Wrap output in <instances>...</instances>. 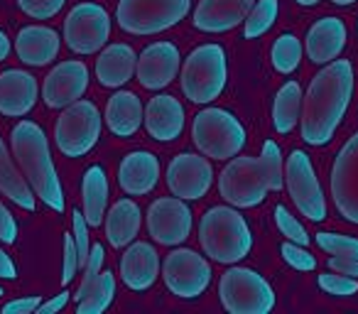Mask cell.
<instances>
[{"label": "cell", "instance_id": "43", "mask_svg": "<svg viewBox=\"0 0 358 314\" xmlns=\"http://www.w3.org/2000/svg\"><path fill=\"white\" fill-rule=\"evenodd\" d=\"M0 241L8 245L17 241V221L3 201H0Z\"/></svg>", "mask_w": 358, "mask_h": 314}, {"label": "cell", "instance_id": "51", "mask_svg": "<svg viewBox=\"0 0 358 314\" xmlns=\"http://www.w3.org/2000/svg\"><path fill=\"white\" fill-rule=\"evenodd\" d=\"M3 294H6V290H3V285H0V297H3Z\"/></svg>", "mask_w": 358, "mask_h": 314}, {"label": "cell", "instance_id": "4", "mask_svg": "<svg viewBox=\"0 0 358 314\" xmlns=\"http://www.w3.org/2000/svg\"><path fill=\"white\" fill-rule=\"evenodd\" d=\"M229 79V62L221 45H201L187 57L182 69V91L192 104H211Z\"/></svg>", "mask_w": 358, "mask_h": 314}, {"label": "cell", "instance_id": "13", "mask_svg": "<svg viewBox=\"0 0 358 314\" xmlns=\"http://www.w3.org/2000/svg\"><path fill=\"white\" fill-rule=\"evenodd\" d=\"M331 197L338 214L351 224H358V133L336 155L331 170Z\"/></svg>", "mask_w": 358, "mask_h": 314}, {"label": "cell", "instance_id": "37", "mask_svg": "<svg viewBox=\"0 0 358 314\" xmlns=\"http://www.w3.org/2000/svg\"><path fill=\"white\" fill-rule=\"evenodd\" d=\"M319 287L329 294H336V297H351V294L358 292V280L331 270V273L319 275Z\"/></svg>", "mask_w": 358, "mask_h": 314}, {"label": "cell", "instance_id": "26", "mask_svg": "<svg viewBox=\"0 0 358 314\" xmlns=\"http://www.w3.org/2000/svg\"><path fill=\"white\" fill-rule=\"evenodd\" d=\"M145 120V108L133 91H118L110 96L106 106V123L120 138H130L140 130V123Z\"/></svg>", "mask_w": 358, "mask_h": 314}, {"label": "cell", "instance_id": "44", "mask_svg": "<svg viewBox=\"0 0 358 314\" xmlns=\"http://www.w3.org/2000/svg\"><path fill=\"white\" fill-rule=\"evenodd\" d=\"M42 304V297L32 294V297H22V299H13L3 307V314H30V312H37Z\"/></svg>", "mask_w": 358, "mask_h": 314}, {"label": "cell", "instance_id": "30", "mask_svg": "<svg viewBox=\"0 0 358 314\" xmlns=\"http://www.w3.org/2000/svg\"><path fill=\"white\" fill-rule=\"evenodd\" d=\"M115 297V278L110 270H101L91 285L76 297V312L79 314H101L110 307Z\"/></svg>", "mask_w": 358, "mask_h": 314}, {"label": "cell", "instance_id": "8", "mask_svg": "<svg viewBox=\"0 0 358 314\" xmlns=\"http://www.w3.org/2000/svg\"><path fill=\"white\" fill-rule=\"evenodd\" d=\"M101 138V113L91 101L79 99L66 106L62 118L57 120L55 140L57 148L66 157H84Z\"/></svg>", "mask_w": 358, "mask_h": 314}, {"label": "cell", "instance_id": "24", "mask_svg": "<svg viewBox=\"0 0 358 314\" xmlns=\"http://www.w3.org/2000/svg\"><path fill=\"white\" fill-rule=\"evenodd\" d=\"M59 35L52 27L45 25H30L22 27L15 40V52L25 64L30 66H47L59 55Z\"/></svg>", "mask_w": 358, "mask_h": 314}, {"label": "cell", "instance_id": "41", "mask_svg": "<svg viewBox=\"0 0 358 314\" xmlns=\"http://www.w3.org/2000/svg\"><path fill=\"white\" fill-rule=\"evenodd\" d=\"M103 260H106V250H103V245H91V253H89V260H86V265H84V280H81V285H79V290H76V294L74 297H79L81 292H84L86 287L91 285V280L96 278V275L101 273V265H103Z\"/></svg>", "mask_w": 358, "mask_h": 314}, {"label": "cell", "instance_id": "49", "mask_svg": "<svg viewBox=\"0 0 358 314\" xmlns=\"http://www.w3.org/2000/svg\"><path fill=\"white\" fill-rule=\"evenodd\" d=\"M299 6H304V8H309V6H317L319 0H297Z\"/></svg>", "mask_w": 358, "mask_h": 314}, {"label": "cell", "instance_id": "34", "mask_svg": "<svg viewBox=\"0 0 358 314\" xmlns=\"http://www.w3.org/2000/svg\"><path fill=\"white\" fill-rule=\"evenodd\" d=\"M260 167L265 172V180H268L270 192H280L285 182V167H282V150L278 143L268 140L263 145V155H260Z\"/></svg>", "mask_w": 358, "mask_h": 314}, {"label": "cell", "instance_id": "32", "mask_svg": "<svg viewBox=\"0 0 358 314\" xmlns=\"http://www.w3.org/2000/svg\"><path fill=\"white\" fill-rule=\"evenodd\" d=\"M278 0H258L253 10L248 13V17H245V37L253 40V37L265 35L278 20Z\"/></svg>", "mask_w": 358, "mask_h": 314}, {"label": "cell", "instance_id": "10", "mask_svg": "<svg viewBox=\"0 0 358 314\" xmlns=\"http://www.w3.org/2000/svg\"><path fill=\"white\" fill-rule=\"evenodd\" d=\"M285 182H287V192L297 204L299 214L307 216L314 224L327 219V199H324L322 185H319L307 152L294 150L289 155L287 165H285Z\"/></svg>", "mask_w": 358, "mask_h": 314}, {"label": "cell", "instance_id": "3", "mask_svg": "<svg viewBox=\"0 0 358 314\" xmlns=\"http://www.w3.org/2000/svg\"><path fill=\"white\" fill-rule=\"evenodd\" d=\"M199 241L211 260L226 265L243 260L253 248V234L248 224L238 209L231 206H214L206 211L199 224Z\"/></svg>", "mask_w": 358, "mask_h": 314}, {"label": "cell", "instance_id": "1", "mask_svg": "<svg viewBox=\"0 0 358 314\" xmlns=\"http://www.w3.org/2000/svg\"><path fill=\"white\" fill-rule=\"evenodd\" d=\"M353 94V66L346 59H334L309 84L302 99V138L304 143L327 145L343 120Z\"/></svg>", "mask_w": 358, "mask_h": 314}, {"label": "cell", "instance_id": "25", "mask_svg": "<svg viewBox=\"0 0 358 314\" xmlns=\"http://www.w3.org/2000/svg\"><path fill=\"white\" fill-rule=\"evenodd\" d=\"M135 66H138V55L133 52V47L110 45L96 59V76L108 89H120L133 79Z\"/></svg>", "mask_w": 358, "mask_h": 314}, {"label": "cell", "instance_id": "48", "mask_svg": "<svg viewBox=\"0 0 358 314\" xmlns=\"http://www.w3.org/2000/svg\"><path fill=\"white\" fill-rule=\"evenodd\" d=\"M10 55V40H8L6 32H0V62Z\"/></svg>", "mask_w": 358, "mask_h": 314}, {"label": "cell", "instance_id": "5", "mask_svg": "<svg viewBox=\"0 0 358 314\" xmlns=\"http://www.w3.org/2000/svg\"><path fill=\"white\" fill-rule=\"evenodd\" d=\"M192 138L199 152L214 160H231L245 148V128L231 110L204 108L196 113Z\"/></svg>", "mask_w": 358, "mask_h": 314}, {"label": "cell", "instance_id": "45", "mask_svg": "<svg viewBox=\"0 0 358 314\" xmlns=\"http://www.w3.org/2000/svg\"><path fill=\"white\" fill-rule=\"evenodd\" d=\"M329 270L358 280V260L356 258H329Z\"/></svg>", "mask_w": 358, "mask_h": 314}, {"label": "cell", "instance_id": "42", "mask_svg": "<svg viewBox=\"0 0 358 314\" xmlns=\"http://www.w3.org/2000/svg\"><path fill=\"white\" fill-rule=\"evenodd\" d=\"M79 270V250H76L74 236H64V265H62V283L69 285Z\"/></svg>", "mask_w": 358, "mask_h": 314}, {"label": "cell", "instance_id": "21", "mask_svg": "<svg viewBox=\"0 0 358 314\" xmlns=\"http://www.w3.org/2000/svg\"><path fill=\"white\" fill-rule=\"evenodd\" d=\"M145 128H148L150 138L159 140V143H172L182 135L185 128V108L174 96L159 94L145 108Z\"/></svg>", "mask_w": 358, "mask_h": 314}, {"label": "cell", "instance_id": "47", "mask_svg": "<svg viewBox=\"0 0 358 314\" xmlns=\"http://www.w3.org/2000/svg\"><path fill=\"white\" fill-rule=\"evenodd\" d=\"M0 278H6V280H15L17 278L15 263H13V258L3 248H0Z\"/></svg>", "mask_w": 358, "mask_h": 314}, {"label": "cell", "instance_id": "18", "mask_svg": "<svg viewBox=\"0 0 358 314\" xmlns=\"http://www.w3.org/2000/svg\"><path fill=\"white\" fill-rule=\"evenodd\" d=\"M40 86L32 74L22 69H8L0 74V113L8 118H22L37 104Z\"/></svg>", "mask_w": 358, "mask_h": 314}, {"label": "cell", "instance_id": "28", "mask_svg": "<svg viewBox=\"0 0 358 314\" xmlns=\"http://www.w3.org/2000/svg\"><path fill=\"white\" fill-rule=\"evenodd\" d=\"M140 234V206L133 199H120L113 204L106 219V236L113 248H123L135 241Z\"/></svg>", "mask_w": 358, "mask_h": 314}, {"label": "cell", "instance_id": "16", "mask_svg": "<svg viewBox=\"0 0 358 314\" xmlns=\"http://www.w3.org/2000/svg\"><path fill=\"white\" fill-rule=\"evenodd\" d=\"M89 89V69L84 62L69 59L50 71L42 86V99L50 108H66L76 104Z\"/></svg>", "mask_w": 358, "mask_h": 314}, {"label": "cell", "instance_id": "39", "mask_svg": "<svg viewBox=\"0 0 358 314\" xmlns=\"http://www.w3.org/2000/svg\"><path fill=\"white\" fill-rule=\"evenodd\" d=\"M280 253H282V258L287 260L289 265H292L294 270H302V273H309V270L317 268V258H314L309 250H304V245L299 243H282V248H280Z\"/></svg>", "mask_w": 358, "mask_h": 314}, {"label": "cell", "instance_id": "19", "mask_svg": "<svg viewBox=\"0 0 358 314\" xmlns=\"http://www.w3.org/2000/svg\"><path fill=\"white\" fill-rule=\"evenodd\" d=\"M255 0H199L194 10V27L201 32H226L245 22Z\"/></svg>", "mask_w": 358, "mask_h": 314}, {"label": "cell", "instance_id": "50", "mask_svg": "<svg viewBox=\"0 0 358 314\" xmlns=\"http://www.w3.org/2000/svg\"><path fill=\"white\" fill-rule=\"evenodd\" d=\"M334 6H351V3H356V0H331Z\"/></svg>", "mask_w": 358, "mask_h": 314}, {"label": "cell", "instance_id": "27", "mask_svg": "<svg viewBox=\"0 0 358 314\" xmlns=\"http://www.w3.org/2000/svg\"><path fill=\"white\" fill-rule=\"evenodd\" d=\"M0 192L10 201H15L20 209L35 211V206H37L35 192H32L27 177H22V172L17 170L13 157L8 155V148H6V143H3V138H0Z\"/></svg>", "mask_w": 358, "mask_h": 314}, {"label": "cell", "instance_id": "23", "mask_svg": "<svg viewBox=\"0 0 358 314\" xmlns=\"http://www.w3.org/2000/svg\"><path fill=\"white\" fill-rule=\"evenodd\" d=\"M159 275V255L150 243H133L120 260V278L130 290H148Z\"/></svg>", "mask_w": 358, "mask_h": 314}, {"label": "cell", "instance_id": "17", "mask_svg": "<svg viewBox=\"0 0 358 314\" xmlns=\"http://www.w3.org/2000/svg\"><path fill=\"white\" fill-rule=\"evenodd\" d=\"M179 71V50L172 42H155L140 55L135 74L138 81L150 91H159L172 84Z\"/></svg>", "mask_w": 358, "mask_h": 314}, {"label": "cell", "instance_id": "46", "mask_svg": "<svg viewBox=\"0 0 358 314\" xmlns=\"http://www.w3.org/2000/svg\"><path fill=\"white\" fill-rule=\"evenodd\" d=\"M69 297H71V294L64 290V292H59L55 299H50V302L40 304V314H55V312H59V309H64V307H66V302H69Z\"/></svg>", "mask_w": 358, "mask_h": 314}, {"label": "cell", "instance_id": "2", "mask_svg": "<svg viewBox=\"0 0 358 314\" xmlns=\"http://www.w3.org/2000/svg\"><path fill=\"white\" fill-rule=\"evenodd\" d=\"M13 152L22 167L35 197H40L52 211H64V192L52 162L45 130L32 120H22L13 128Z\"/></svg>", "mask_w": 358, "mask_h": 314}, {"label": "cell", "instance_id": "11", "mask_svg": "<svg viewBox=\"0 0 358 314\" xmlns=\"http://www.w3.org/2000/svg\"><path fill=\"white\" fill-rule=\"evenodd\" d=\"M110 17L96 3H79L64 20V40L76 55H94L108 42Z\"/></svg>", "mask_w": 358, "mask_h": 314}, {"label": "cell", "instance_id": "33", "mask_svg": "<svg viewBox=\"0 0 358 314\" xmlns=\"http://www.w3.org/2000/svg\"><path fill=\"white\" fill-rule=\"evenodd\" d=\"M302 62V45L294 35H282L273 47V64L280 74H292Z\"/></svg>", "mask_w": 358, "mask_h": 314}, {"label": "cell", "instance_id": "6", "mask_svg": "<svg viewBox=\"0 0 358 314\" xmlns=\"http://www.w3.org/2000/svg\"><path fill=\"white\" fill-rule=\"evenodd\" d=\"M192 0H120L118 25L130 35H157L189 15Z\"/></svg>", "mask_w": 358, "mask_h": 314}, {"label": "cell", "instance_id": "15", "mask_svg": "<svg viewBox=\"0 0 358 314\" xmlns=\"http://www.w3.org/2000/svg\"><path fill=\"white\" fill-rule=\"evenodd\" d=\"M167 185L179 199H201L214 185V170H211L209 160L201 155H177L167 167Z\"/></svg>", "mask_w": 358, "mask_h": 314}, {"label": "cell", "instance_id": "29", "mask_svg": "<svg viewBox=\"0 0 358 314\" xmlns=\"http://www.w3.org/2000/svg\"><path fill=\"white\" fill-rule=\"evenodd\" d=\"M81 194H84V216L89 226H101L108 206V177L101 165H91L86 170Z\"/></svg>", "mask_w": 358, "mask_h": 314}, {"label": "cell", "instance_id": "9", "mask_svg": "<svg viewBox=\"0 0 358 314\" xmlns=\"http://www.w3.org/2000/svg\"><path fill=\"white\" fill-rule=\"evenodd\" d=\"M219 190L221 197L231 206L250 209V206L263 204L270 187L268 180H265L263 167H260V160H253V157H234L226 165V170L221 172Z\"/></svg>", "mask_w": 358, "mask_h": 314}, {"label": "cell", "instance_id": "31", "mask_svg": "<svg viewBox=\"0 0 358 314\" xmlns=\"http://www.w3.org/2000/svg\"><path fill=\"white\" fill-rule=\"evenodd\" d=\"M302 115V89L297 81H287L275 96L273 106V125L278 133H289Z\"/></svg>", "mask_w": 358, "mask_h": 314}, {"label": "cell", "instance_id": "22", "mask_svg": "<svg viewBox=\"0 0 358 314\" xmlns=\"http://www.w3.org/2000/svg\"><path fill=\"white\" fill-rule=\"evenodd\" d=\"M346 47V25L338 17H322L307 32V55L314 64H329Z\"/></svg>", "mask_w": 358, "mask_h": 314}, {"label": "cell", "instance_id": "20", "mask_svg": "<svg viewBox=\"0 0 358 314\" xmlns=\"http://www.w3.org/2000/svg\"><path fill=\"white\" fill-rule=\"evenodd\" d=\"M159 180V160L148 150H138L123 157L118 170V185L128 197H143L155 190Z\"/></svg>", "mask_w": 358, "mask_h": 314}, {"label": "cell", "instance_id": "40", "mask_svg": "<svg viewBox=\"0 0 358 314\" xmlns=\"http://www.w3.org/2000/svg\"><path fill=\"white\" fill-rule=\"evenodd\" d=\"M71 216H74V243H76V250H79V268L84 270L86 260H89V253H91V243H89V221H86V216L81 214L79 209L71 211Z\"/></svg>", "mask_w": 358, "mask_h": 314}, {"label": "cell", "instance_id": "38", "mask_svg": "<svg viewBox=\"0 0 358 314\" xmlns=\"http://www.w3.org/2000/svg\"><path fill=\"white\" fill-rule=\"evenodd\" d=\"M66 0H17V6L25 15L35 17V20H50L64 8Z\"/></svg>", "mask_w": 358, "mask_h": 314}, {"label": "cell", "instance_id": "36", "mask_svg": "<svg viewBox=\"0 0 358 314\" xmlns=\"http://www.w3.org/2000/svg\"><path fill=\"white\" fill-rule=\"evenodd\" d=\"M275 224H278L280 234L287 236L292 243H299V245H307L309 243V234L304 231V226L299 224V221L294 219V216L289 214V211L285 209L282 204L275 206Z\"/></svg>", "mask_w": 358, "mask_h": 314}, {"label": "cell", "instance_id": "7", "mask_svg": "<svg viewBox=\"0 0 358 314\" xmlns=\"http://www.w3.org/2000/svg\"><path fill=\"white\" fill-rule=\"evenodd\" d=\"M221 304L231 314H268L275 307L270 283L250 268H231L219 285Z\"/></svg>", "mask_w": 358, "mask_h": 314}, {"label": "cell", "instance_id": "35", "mask_svg": "<svg viewBox=\"0 0 358 314\" xmlns=\"http://www.w3.org/2000/svg\"><path fill=\"white\" fill-rule=\"evenodd\" d=\"M317 245L334 258H356L358 260V238L343 234H317Z\"/></svg>", "mask_w": 358, "mask_h": 314}, {"label": "cell", "instance_id": "14", "mask_svg": "<svg viewBox=\"0 0 358 314\" xmlns=\"http://www.w3.org/2000/svg\"><path fill=\"white\" fill-rule=\"evenodd\" d=\"M150 236L159 245H179L192 234V209L179 197H162L148 211Z\"/></svg>", "mask_w": 358, "mask_h": 314}, {"label": "cell", "instance_id": "12", "mask_svg": "<svg viewBox=\"0 0 358 314\" xmlns=\"http://www.w3.org/2000/svg\"><path fill=\"white\" fill-rule=\"evenodd\" d=\"M162 278L169 292L182 299H194L209 287L211 283V265L201 258L196 250L179 248L164 258Z\"/></svg>", "mask_w": 358, "mask_h": 314}]
</instances>
